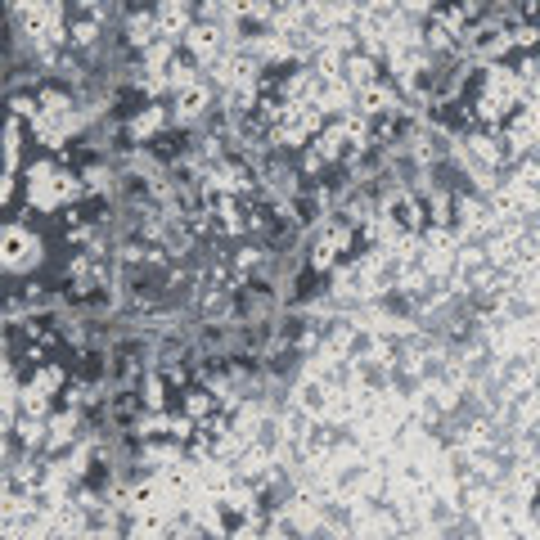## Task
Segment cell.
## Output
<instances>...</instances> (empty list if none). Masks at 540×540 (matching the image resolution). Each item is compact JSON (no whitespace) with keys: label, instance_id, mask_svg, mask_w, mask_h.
<instances>
[{"label":"cell","instance_id":"cell-1","mask_svg":"<svg viewBox=\"0 0 540 540\" xmlns=\"http://www.w3.org/2000/svg\"><path fill=\"white\" fill-rule=\"evenodd\" d=\"M41 234L32 230V225L23 221H5L0 225V270H9V275H27V270L41 266Z\"/></svg>","mask_w":540,"mask_h":540},{"label":"cell","instance_id":"cell-2","mask_svg":"<svg viewBox=\"0 0 540 540\" xmlns=\"http://www.w3.org/2000/svg\"><path fill=\"white\" fill-rule=\"evenodd\" d=\"M171 131V104H140V108H131V113L122 117V149H149L158 135H167Z\"/></svg>","mask_w":540,"mask_h":540},{"label":"cell","instance_id":"cell-3","mask_svg":"<svg viewBox=\"0 0 540 540\" xmlns=\"http://www.w3.org/2000/svg\"><path fill=\"white\" fill-rule=\"evenodd\" d=\"M230 45H234L230 27H225V23H198V18H194V27L180 36V50H185L198 68H212V63L221 59Z\"/></svg>","mask_w":540,"mask_h":540},{"label":"cell","instance_id":"cell-4","mask_svg":"<svg viewBox=\"0 0 540 540\" xmlns=\"http://www.w3.org/2000/svg\"><path fill=\"white\" fill-rule=\"evenodd\" d=\"M378 212H383L401 234H423L428 230V212H423V198L414 194V189H387L383 203H378Z\"/></svg>","mask_w":540,"mask_h":540},{"label":"cell","instance_id":"cell-5","mask_svg":"<svg viewBox=\"0 0 540 540\" xmlns=\"http://www.w3.org/2000/svg\"><path fill=\"white\" fill-rule=\"evenodd\" d=\"M405 108V95L392 86V81H374V86L356 90V113L369 117V122H383V117H396Z\"/></svg>","mask_w":540,"mask_h":540},{"label":"cell","instance_id":"cell-6","mask_svg":"<svg viewBox=\"0 0 540 540\" xmlns=\"http://www.w3.org/2000/svg\"><path fill=\"white\" fill-rule=\"evenodd\" d=\"M342 81H347L351 90H365V86H374V81H383V63L369 59L365 50H356L342 59Z\"/></svg>","mask_w":540,"mask_h":540},{"label":"cell","instance_id":"cell-7","mask_svg":"<svg viewBox=\"0 0 540 540\" xmlns=\"http://www.w3.org/2000/svg\"><path fill=\"white\" fill-rule=\"evenodd\" d=\"M68 378L72 374H68V365H63V360H45L41 369H32V374H27V383H36L45 396H50V401H59V392L68 387Z\"/></svg>","mask_w":540,"mask_h":540},{"label":"cell","instance_id":"cell-8","mask_svg":"<svg viewBox=\"0 0 540 540\" xmlns=\"http://www.w3.org/2000/svg\"><path fill=\"white\" fill-rule=\"evenodd\" d=\"M180 414H185V419L198 428V423H203L207 414H216V396L207 392V387H198V383H194V387H185V392H180Z\"/></svg>","mask_w":540,"mask_h":540},{"label":"cell","instance_id":"cell-9","mask_svg":"<svg viewBox=\"0 0 540 540\" xmlns=\"http://www.w3.org/2000/svg\"><path fill=\"white\" fill-rule=\"evenodd\" d=\"M50 414H54V401L36 383L23 378V387H18V419H50Z\"/></svg>","mask_w":540,"mask_h":540},{"label":"cell","instance_id":"cell-10","mask_svg":"<svg viewBox=\"0 0 540 540\" xmlns=\"http://www.w3.org/2000/svg\"><path fill=\"white\" fill-rule=\"evenodd\" d=\"M135 392H140V405H144V410H149V414H162V410H167V383H162V374H158V369H149V374H144L140 378V387H135Z\"/></svg>","mask_w":540,"mask_h":540},{"label":"cell","instance_id":"cell-11","mask_svg":"<svg viewBox=\"0 0 540 540\" xmlns=\"http://www.w3.org/2000/svg\"><path fill=\"white\" fill-rule=\"evenodd\" d=\"M162 374V383H167V392H185V387H194V369L185 365V360H162V365H153Z\"/></svg>","mask_w":540,"mask_h":540},{"label":"cell","instance_id":"cell-12","mask_svg":"<svg viewBox=\"0 0 540 540\" xmlns=\"http://www.w3.org/2000/svg\"><path fill=\"white\" fill-rule=\"evenodd\" d=\"M14 189H18V180L0 171V207H9V198H14Z\"/></svg>","mask_w":540,"mask_h":540}]
</instances>
